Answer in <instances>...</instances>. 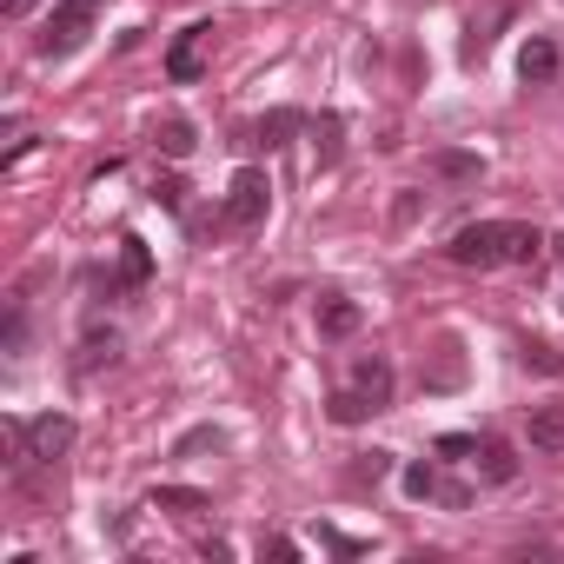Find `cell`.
<instances>
[{
	"instance_id": "11",
	"label": "cell",
	"mask_w": 564,
	"mask_h": 564,
	"mask_svg": "<svg viewBox=\"0 0 564 564\" xmlns=\"http://www.w3.org/2000/svg\"><path fill=\"white\" fill-rule=\"evenodd\" d=\"M478 478L511 485V478H518V452H511L505 438H478Z\"/></svg>"
},
{
	"instance_id": "16",
	"label": "cell",
	"mask_w": 564,
	"mask_h": 564,
	"mask_svg": "<svg viewBox=\"0 0 564 564\" xmlns=\"http://www.w3.org/2000/svg\"><path fill=\"white\" fill-rule=\"evenodd\" d=\"M339 133H346V120H339V113H319V127H313V147H319V166H333V160H339Z\"/></svg>"
},
{
	"instance_id": "23",
	"label": "cell",
	"mask_w": 564,
	"mask_h": 564,
	"mask_svg": "<svg viewBox=\"0 0 564 564\" xmlns=\"http://www.w3.org/2000/svg\"><path fill=\"white\" fill-rule=\"evenodd\" d=\"M206 445H226V438H219V425H193V432H186V438H180L173 452L186 458V452H206Z\"/></svg>"
},
{
	"instance_id": "1",
	"label": "cell",
	"mask_w": 564,
	"mask_h": 564,
	"mask_svg": "<svg viewBox=\"0 0 564 564\" xmlns=\"http://www.w3.org/2000/svg\"><path fill=\"white\" fill-rule=\"evenodd\" d=\"M538 246H544V232L524 226V219H478V226H465V232L445 246V259H452V265L491 272V265H531Z\"/></svg>"
},
{
	"instance_id": "2",
	"label": "cell",
	"mask_w": 564,
	"mask_h": 564,
	"mask_svg": "<svg viewBox=\"0 0 564 564\" xmlns=\"http://www.w3.org/2000/svg\"><path fill=\"white\" fill-rule=\"evenodd\" d=\"M94 21H100V0H61V8L47 14V28H41V54L47 61H61V54H74L87 34H94Z\"/></svg>"
},
{
	"instance_id": "22",
	"label": "cell",
	"mask_w": 564,
	"mask_h": 564,
	"mask_svg": "<svg viewBox=\"0 0 564 564\" xmlns=\"http://www.w3.org/2000/svg\"><path fill=\"white\" fill-rule=\"evenodd\" d=\"M432 452H438V458H478V438H471V432H445Z\"/></svg>"
},
{
	"instance_id": "18",
	"label": "cell",
	"mask_w": 564,
	"mask_h": 564,
	"mask_svg": "<svg viewBox=\"0 0 564 564\" xmlns=\"http://www.w3.org/2000/svg\"><path fill=\"white\" fill-rule=\"evenodd\" d=\"M458 379H465V366H458V346H445V359L425 372V392H452Z\"/></svg>"
},
{
	"instance_id": "15",
	"label": "cell",
	"mask_w": 564,
	"mask_h": 564,
	"mask_svg": "<svg viewBox=\"0 0 564 564\" xmlns=\"http://www.w3.org/2000/svg\"><path fill=\"white\" fill-rule=\"evenodd\" d=\"M113 352H120V339H113V333H87L74 366H80V372H100V366H113Z\"/></svg>"
},
{
	"instance_id": "17",
	"label": "cell",
	"mask_w": 564,
	"mask_h": 564,
	"mask_svg": "<svg viewBox=\"0 0 564 564\" xmlns=\"http://www.w3.org/2000/svg\"><path fill=\"white\" fill-rule=\"evenodd\" d=\"M120 246H127V252H120V279H127V286H140V279H147V272H153V259H147V246H140V239H133V232H127V239H120Z\"/></svg>"
},
{
	"instance_id": "13",
	"label": "cell",
	"mask_w": 564,
	"mask_h": 564,
	"mask_svg": "<svg viewBox=\"0 0 564 564\" xmlns=\"http://www.w3.org/2000/svg\"><path fill=\"white\" fill-rule=\"evenodd\" d=\"M153 147H160L166 160H186V153L199 147V133H193V120H160V127H153Z\"/></svg>"
},
{
	"instance_id": "5",
	"label": "cell",
	"mask_w": 564,
	"mask_h": 564,
	"mask_svg": "<svg viewBox=\"0 0 564 564\" xmlns=\"http://www.w3.org/2000/svg\"><path fill=\"white\" fill-rule=\"evenodd\" d=\"M352 386L386 412V405H392V359H386V352H359V359H352Z\"/></svg>"
},
{
	"instance_id": "19",
	"label": "cell",
	"mask_w": 564,
	"mask_h": 564,
	"mask_svg": "<svg viewBox=\"0 0 564 564\" xmlns=\"http://www.w3.org/2000/svg\"><path fill=\"white\" fill-rule=\"evenodd\" d=\"M386 478H392V452H359L352 485H386Z\"/></svg>"
},
{
	"instance_id": "14",
	"label": "cell",
	"mask_w": 564,
	"mask_h": 564,
	"mask_svg": "<svg viewBox=\"0 0 564 564\" xmlns=\"http://www.w3.org/2000/svg\"><path fill=\"white\" fill-rule=\"evenodd\" d=\"M326 412H333V425H359V419H372L379 405H372L359 386H346V392H333V405H326Z\"/></svg>"
},
{
	"instance_id": "6",
	"label": "cell",
	"mask_w": 564,
	"mask_h": 564,
	"mask_svg": "<svg viewBox=\"0 0 564 564\" xmlns=\"http://www.w3.org/2000/svg\"><path fill=\"white\" fill-rule=\"evenodd\" d=\"M359 326H366L359 300H346V293H326V300H319V339H352Z\"/></svg>"
},
{
	"instance_id": "25",
	"label": "cell",
	"mask_w": 564,
	"mask_h": 564,
	"mask_svg": "<svg viewBox=\"0 0 564 564\" xmlns=\"http://www.w3.org/2000/svg\"><path fill=\"white\" fill-rule=\"evenodd\" d=\"M319 544H326V551H339V557H359V551H366L359 538H346V531H333V524H319Z\"/></svg>"
},
{
	"instance_id": "4",
	"label": "cell",
	"mask_w": 564,
	"mask_h": 564,
	"mask_svg": "<svg viewBox=\"0 0 564 564\" xmlns=\"http://www.w3.org/2000/svg\"><path fill=\"white\" fill-rule=\"evenodd\" d=\"M206 41H213V21H193L173 47H166V80L173 87H193L206 74Z\"/></svg>"
},
{
	"instance_id": "27",
	"label": "cell",
	"mask_w": 564,
	"mask_h": 564,
	"mask_svg": "<svg viewBox=\"0 0 564 564\" xmlns=\"http://www.w3.org/2000/svg\"><path fill=\"white\" fill-rule=\"evenodd\" d=\"M153 199H160V206H173V213H180V206H186V186H180V180H160V186H153Z\"/></svg>"
},
{
	"instance_id": "24",
	"label": "cell",
	"mask_w": 564,
	"mask_h": 564,
	"mask_svg": "<svg viewBox=\"0 0 564 564\" xmlns=\"http://www.w3.org/2000/svg\"><path fill=\"white\" fill-rule=\"evenodd\" d=\"M432 498H438L445 511H465V505H471V485H458V478H438V491H432Z\"/></svg>"
},
{
	"instance_id": "12",
	"label": "cell",
	"mask_w": 564,
	"mask_h": 564,
	"mask_svg": "<svg viewBox=\"0 0 564 564\" xmlns=\"http://www.w3.org/2000/svg\"><path fill=\"white\" fill-rule=\"evenodd\" d=\"M147 505H153V511H213V498H206L199 485H153Z\"/></svg>"
},
{
	"instance_id": "7",
	"label": "cell",
	"mask_w": 564,
	"mask_h": 564,
	"mask_svg": "<svg viewBox=\"0 0 564 564\" xmlns=\"http://www.w3.org/2000/svg\"><path fill=\"white\" fill-rule=\"evenodd\" d=\"M300 127H306V113H300V107H272V113H265V120L252 127V147H265V153H279V147H286V140H293Z\"/></svg>"
},
{
	"instance_id": "10",
	"label": "cell",
	"mask_w": 564,
	"mask_h": 564,
	"mask_svg": "<svg viewBox=\"0 0 564 564\" xmlns=\"http://www.w3.org/2000/svg\"><path fill=\"white\" fill-rule=\"evenodd\" d=\"M518 74H524L531 87H538V80H551V74H557V41H551V34H531V41H524V54H518Z\"/></svg>"
},
{
	"instance_id": "26",
	"label": "cell",
	"mask_w": 564,
	"mask_h": 564,
	"mask_svg": "<svg viewBox=\"0 0 564 564\" xmlns=\"http://www.w3.org/2000/svg\"><path fill=\"white\" fill-rule=\"evenodd\" d=\"M259 551H265V557H272V564H293V557H300V544H293V538H265V544H259Z\"/></svg>"
},
{
	"instance_id": "28",
	"label": "cell",
	"mask_w": 564,
	"mask_h": 564,
	"mask_svg": "<svg viewBox=\"0 0 564 564\" xmlns=\"http://www.w3.org/2000/svg\"><path fill=\"white\" fill-rule=\"evenodd\" d=\"M21 346H28V313L14 306V313H8V352H21Z\"/></svg>"
},
{
	"instance_id": "3",
	"label": "cell",
	"mask_w": 564,
	"mask_h": 564,
	"mask_svg": "<svg viewBox=\"0 0 564 564\" xmlns=\"http://www.w3.org/2000/svg\"><path fill=\"white\" fill-rule=\"evenodd\" d=\"M265 206H272V180H265L259 166H239L232 186H226V226H232V232H252V226L265 219Z\"/></svg>"
},
{
	"instance_id": "29",
	"label": "cell",
	"mask_w": 564,
	"mask_h": 564,
	"mask_svg": "<svg viewBox=\"0 0 564 564\" xmlns=\"http://www.w3.org/2000/svg\"><path fill=\"white\" fill-rule=\"evenodd\" d=\"M28 8H34V0H8V14H28Z\"/></svg>"
},
{
	"instance_id": "30",
	"label": "cell",
	"mask_w": 564,
	"mask_h": 564,
	"mask_svg": "<svg viewBox=\"0 0 564 564\" xmlns=\"http://www.w3.org/2000/svg\"><path fill=\"white\" fill-rule=\"evenodd\" d=\"M551 246H557V259H564V232H557V239H551Z\"/></svg>"
},
{
	"instance_id": "9",
	"label": "cell",
	"mask_w": 564,
	"mask_h": 564,
	"mask_svg": "<svg viewBox=\"0 0 564 564\" xmlns=\"http://www.w3.org/2000/svg\"><path fill=\"white\" fill-rule=\"evenodd\" d=\"M524 438H531V452H564V405H538L524 419Z\"/></svg>"
},
{
	"instance_id": "8",
	"label": "cell",
	"mask_w": 564,
	"mask_h": 564,
	"mask_svg": "<svg viewBox=\"0 0 564 564\" xmlns=\"http://www.w3.org/2000/svg\"><path fill=\"white\" fill-rule=\"evenodd\" d=\"M425 173H432V180H478L485 160H478L471 147H438V153H425Z\"/></svg>"
},
{
	"instance_id": "20",
	"label": "cell",
	"mask_w": 564,
	"mask_h": 564,
	"mask_svg": "<svg viewBox=\"0 0 564 564\" xmlns=\"http://www.w3.org/2000/svg\"><path fill=\"white\" fill-rule=\"evenodd\" d=\"M524 366H531V372L564 379V352H557V346H544V339H524Z\"/></svg>"
},
{
	"instance_id": "21",
	"label": "cell",
	"mask_w": 564,
	"mask_h": 564,
	"mask_svg": "<svg viewBox=\"0 0 564 564\" xmlns=\"http://www.w3.org/2000/svg\"><path fill=\"white\" fill-rule=\"evenodd\" d=\"M405 491H412V498H432V491H438V465H425V458L405 465Z\"/></svg>"
}]
</instances>
